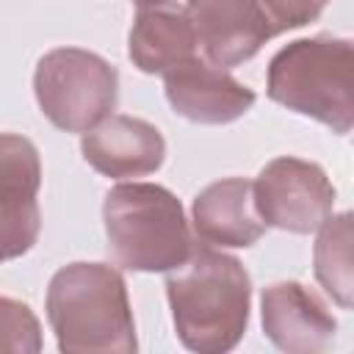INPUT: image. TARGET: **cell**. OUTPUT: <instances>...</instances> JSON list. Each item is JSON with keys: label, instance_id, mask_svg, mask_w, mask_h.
I'll list each match as a JSON object with an SVG mask.
<instances>
[{"label": "cell", "instance_id": "6da1fadb", "mask_svg": "<svg viewBox=\"0 0 354 354\" xmlns=\"http://www.w3.org/2000/svg\"><path fill=\"white\" fill-rule=\"evenodd\" d=\"M166 296L185 348L224 354L241 343L249 324L252 279L238 257L194 246L177 268L166 271Z\"/></svg>", "mask_w": 354, "mask_h": 354}, {"label": "cell", "instance_id": "7a4b0ae2", "mask_svg": "<svg viewBox=\"0 0 354 354\" xmlns=\"http://www.w3.org/2000/svg\"><path fill=\"white\" fill-rule=\"evenodd\" d=\"M47 321L61 351H136L124 277L108 263H69L47 288Z\"/></svg>", "mask_w": 354, "mask_h": 354}, {"label": "cell", "instance_id": "3957f363", "mask_svg": "<svg viewBox=\"0 0 354 354\" xmlns=\"http://www.w3.org/2000/svg\"><path fill=\"white\" fill-rule=\"evenodd\" d=\"M354 47L340 36H313L285 44L268 64V97L301 116H310L337 136L354 124Z\"/></svg>", "mask_w": 354, "mask_h": 354}, {"label": "cell", "instance_id": "277c9868", "mask_svg": "<svg viewBox=\"0 0 354 354\" xmlns=\"http://www.w3.org/2000/svg\"><path fill=\"white\" fill-rule=\"evenodd\" d=\"M108 252L127 271H171L194 249L180 199L155 183H122L105 194Z\"/></svg>", "mask_w": 354, "mask_h": 354}, {"label": "cell", "instance_id": "5b68a950", "mask_svg": "<svg viewBox=\"0 0 354 354\" xmlns=\"http://www.w3.org/2000/svg\"><path fill=\"white\" fill-rule=\"evenodd\" d=\"M33 91L41 113L66 133H86L113 113L119 97L116 69L97 53L58 47L39 58Z\"/></svg>", "mask_w": 354, "mask_h": 354}, {"label": "cell", "instance_id": "8992f818", "mask_svg": "<svg viewBox=\"0 0 354 354\" xmlns=\"http://www.w3.org/2000/svg\"><path fill=\"white\" fill-rule=\"evenodd\" d=\"M252 194L266 227L296 235L315 232L335 207V185L326 171L293 155L268 160L252 183Z\"/></svg>", "mask_w": 354, "mask_h": 354}, {"label": "cell", "instance_id": "52a82bcc", "mask_svg": "<svg viewBox=\"0 0 354 354\" xmlns=\"http://www.w3.org/2000/svg\"><path fill=\"white\" fill-rule=\"evenodd\" d=\"M185 14L205 61L221 69L254 58L277 36L260 0H188Z\"/></svg>", "mask_w": 354, "mask_h": 354}, {"label": "cell", "instance_id": "ba28073f", "mask_svg": "<svg viewBox=\"0 0 354 354\" xmlns=\"http://www.w3.org/2000/svg\"><path fill=\"white\" fill-rule=\"evenodd\" d=\"M163 91L174 113L199 124H227L254 105V91L227 69L188 58L163 75Z\"/></svg>", "mask_w": 354, "mask_h": 354}, {"label": "cell", "instance_id": "9c48e42d", "mask_svg": "<svg viewBox=\"0 0 354 354\" xmlns=\"http://www.w3.org/2000/svg\"><path fill=\"white\" fill-rule=\"evenodd\" d=\"M266 337L288 354L324 351L337 332L326 301L301 282H274L260 299Z\"/></svg>", "mask_w": 354, "mask_h": 354}, {"label": "cell", "instance_id": "30bf717a", "mask_svg": "<svg viewBox=\"0 0 354 354\" xmlns=\"http://www.w3.org/2000/svg\"><path fill=\"white\" fill-rule=\"evenodd\" d=\"M83 160L111 180L144 177L160 169L166 141L160 130L144 119L111 113L80 138Z\"/></svg>", "mask_w": 354, "mask_h": 354}, {"label": "cell", "instance_id": "8fae6325", "mask_svg": "<svg viewBox=\"0 0 354 354\" xmlns=\"http://www.w3.org/2000/svg\"><path fill=\"white\" fill-rule=\"evenodd\" d=\"M194 232L207 246L246 249L254 246L266 224L254 207L252 183L243 177H227L202 188L191 205Z\"/></svg>", "mask_w": 354, "mask_h": 354}, {"label": "cell", "instance_id": "7c38bea8", "mask_svg": "<svg viewBox=\"0 0 354 354\" xmlns=\"http://www.w3.org/2000/svg\"><path fill=\"white\" fill-rule=\"evenodd\" d=\"M196 50L194 25L185 8L171 3L138 8L127 39V53L144 75H166L177 64L194 58Z\"/></svg>", "mask_w": 354, "mask_h": 354}, {"label": "cell", "instance_id": "4fadbf2b", "mask_svg": "<svg viewBox=\"0 0 354 354\" xmlns=\"http://www.w3.org/2000/svg\"><path fill=\"white\" fill-rule=\"evenodd\" d=\"M41 185V160L30 138L0 133V210L28 213L39 210L36 196Z\"/></svg>", "mask_w": 354, "mask_h": 354}, {"label": "cell", "instance_id": "5bb4252c", "mask_svg": "<svg viewBox=\"0 0 354 354\" xmlns=\"http://www.w3.org/2000/svg\"><path fill=\"white\" fill-rule=\"evenodd\" d=\"M315 279L343 310L351 307L354 274H351V213L329 216L318 227V241L313 252Z\"/></svg>", "mask_w": 354, "mask_h": 354}, {"label": "cell", "instance_id": "9a60e30c", "mask_svg": "<svg viewBox=\"0 0 354 354\" xmlns=\"http://www.w3.org/2000/svg\"><path fill=\"white\" fill-rule=\"evenodd\" d=\"M0 351L36 354L41 351V326L25 301L0 296Z\"/></svg>", "mask_w": 354, "mask_h": 354}, {"label": "cell", "instance_id": "2e32d148", "mask_svg": "<svg viewBox=\"0 0 354 354\" xmlns=\"http://www.w3.org/2000/svg\"><path fill=\"white\" fill-rule=\"evenodd\" d=\"M39 230H41L39 210H28V213L0 210V263L30 252L39 238Z\"/></svg>", "mask_w": 354, "mask_h": 354}, {"label": "cell", "instance_id": "e0dca14e", "mask_svg": "<svg viewBox=\"0 0 354 354\" xmlns=\"http://www.w3.org/2000/svg\"><path fill=\"white\" fill-rule=\"evenodd\" d=\"M329 0H260L274 33L293 30L301 25H310L321 17Z\"/></svg>", "mask_w": 354, "mask_h": 354}, {"label": "cell", "instance_id": "ac0fdd59", "mask_svg": "<svg viewBox=\"0 0 354 354\" xmlns=\"http://www.w3.org/2000/svg\"><path fill=\"white\" fill-rule=\"evenodd\" d=\"M138 8H147V6H163V3H171V0H133Z\"/></svg>", "mask_w": 354, "mask_h": 354}]
</instances>
